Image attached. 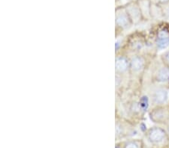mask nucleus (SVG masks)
<instances>
[{
    "label": "nucleus",
    "mask_w": 169,
    "mask_h": 148,
    "mask_svg": "<svg viewBox=\"0 0 169 148\" xmlns=\"http://www.w3.org/2000/svg\"><path fill=\"white\" fill-rule=\"evenodd\" d=\"M165 138V132L160 128H153L148 133V139L153 143H159Z\"/></svg>",
    "instance_id": "1"
},
{
    "label": "nucleus",
    "mask_w": 169,
    "mask_h": 148,
    "mask_svg": "<svg viewBox=\"0 0 169 148\" xmlns=\"http://www.w3.org/2000/svg\"><path fill=\"white\" fill-rule=\"evenodd\" d=\"M157 46L159 49H165L169 46L168 34L165 32H160L157 39Z\"/></svg>",
    "instance_id": "2"
},
{
    "label": "nucleus",
    "mask_w": 169,
    "mask_h": 148,
    "mask_svg": "<svg viewBox=\"0 0 169 148\" xmlns=\"http://www.w3.org/2000/svg\"><path fill=\"white\" fill-rule=\"evenodd\" d=\"M167 99H168V92L163 89L157 90L153 95V100L157 104L164 103L166 102Z\"/></svg>",
    "instance_id": "3"
},
{
    "label": "nucleus",
    "mask_w": 169,
    "mask_h": 148,
    "mask_svg": "<svg viewBox=\"0 0 169 148\" xmlns=\"http://www.w3.org/2000/svg\"><path fill=\"white\" fill-rule=\"evenodd\" d=\"M116 70L118 72H124L128 68V62L127 60L123 57H119L116 59L115 64Z\"/></svg>",
    "instance_id": "4"
},
{
    "label": "nucleus",
    "mask_w": 169,
    "mask_h": 148,
    "mask_svg": "<svg viewBox=\"0 0 169 148\" xmlns=\"http://www.w3.org/2000/svg\"><path fill=\"white\" fill-rule=\"evenodd\" d=\"M131 69L134 71H139L144 67V60L140 57H135L131 59Z\"/></svg>",
    "instance_id": "5"
},
{
    "label": "nucleus",
    "mask_w": 169,
    "mask_h": 148,
    "mask_svg": "<svg viewBox=\"0 0 169 148\" xmlns=\"http://www.w3.org/2000/svg\"><path fill=\"white\" fill-rule=\"evenodd\" d=\"M157 79L160 82H166L169 80V69L163 67L159 70L157 74Z\"/></svg>",
    "instance_id": "6"
},
{
    "label": "nucleus",
    "mask_w": 169,
    "mask_h": 148,
    "mask_svg": "<svg viewBox=\"0 0 169 148\" xmlns=\"http://www.w3.org/2000/svg\"><path fill=\"white\" fill-rule=\"evenodd\" d=\"M117 23L121 27H126L129 25V19L125 14H120L117 16Z\"/></svg>",
    "instance_id": "7"
},
{
    "label": "nucleus",
    "mask_w": 169,
    "mask_h": 148,
    "mask_svg": "<svg viewBox=\"0 0 169 148\" xmlns=\"http://www.w3.org/2000/svg\"><path fill=\"white\" fill-rule=\"evenodd\" d=\"M140 105H141V108H143V109H147V108L148 106V100L147 97H143L141 99V103H140Z\"/></svg>",
    "instance_id": "8"
},
{
    "label": "nucleus",
    "mask_w": 169,
    "mask_h": 148,
    "mask_svg": "<svg viewBox=\"0 0 169 148\" xmlns=\"http://www.w3.org/2000/svg\"><path fill=\"white\" fill-rule=\"evenodd\" d=\"M125 148H139L138 147V144H136L135 142H129L126 145Z\"/></svg>",
    "instance_id": "9"
},
{
    "label": "nucleus",
    "mask_w": 169,
    "mask_h": 148,
    "mask_svg": "<svg viewBox=\"0 0 169 148\" xmlns=\"http://www.w3.org/2000/svg\"><path fill=\"white\" fill-rule=\"evenodd\" d=\"M165 58H166V59L168 60V62H169V52H168L166 53V55H165Z\"/></svg>",
    "instance_id": "10"
},
{
    "label": "nucleus",
    "mask_w": 169,
    "mask_h": 148,
    "mask_svg": "<svg viewBox=\"0 0 169 148\" xmlns=\"http://www.w3.org/2000/svg\"><path fill=\"white\" fill-rule=\"evenodd\" d=\"M160 2H168L169 1V0H159Z\"/></svg>",
    "instance_id": "11"
},
{
    "label": "nucleus",
    "mask_w": 169,
    "mask_h": 148,
    "mask_svg": "<svg viewBox=\"0 0 169 148\" xmlns=\"http://www.w3.org/2000/svg\"><path fill=\"white\" fill-rule=\"evenodd\" d=\"M168 14L169 15V9H168Z\"/></svg>",
    "instance_id": "12"
},
{
    "label": "nucleus",
    "mask_w": 169,
    "mask_h": 148,
    "mask_svg": "<svg viewBox=\"0 0 169 148\" xmlns=\"http://www.w3.org/2000/svg\"><path fill=\"white\" fill-rule=\"evenodd\" d=\"M168 132H169V126H168Z\"/></svg>",
    "instance_id": "13"
},
{
    "label": "nucleus",
    "mask_w": 169,
    "mask_h": 148,
    "mask_svg": "<svg viewBox=\"0 0 169 148\" xmlns=\"http://www.w3.org/2000/svg\"><path fill=\"white\" fill-rule=\"evenodd\" d=\"M117 148H119V147H117Z\"/></svg>",
    "instance_id": "14"
}]
</instances>
